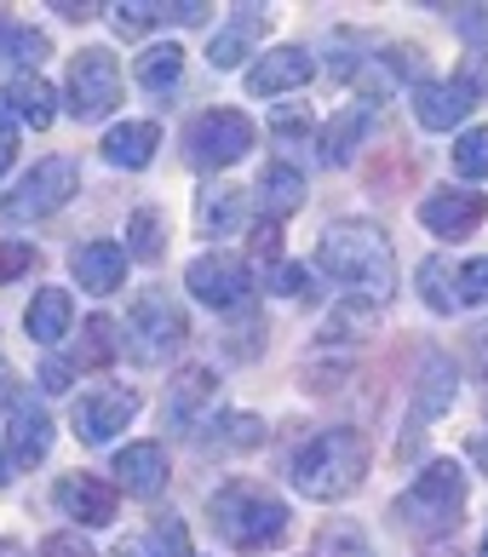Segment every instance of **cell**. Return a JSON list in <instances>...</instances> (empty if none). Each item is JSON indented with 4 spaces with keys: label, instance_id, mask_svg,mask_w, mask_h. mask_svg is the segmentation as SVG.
Segmentation results:
<instances>
[{
    "label": "cell",
    "instance_id": "6da1fadb",
    "mask_svg": "<svg viewBox=\"0 0 488 557\" xmlns=\"http://www.w3.org/2000/svg\"><path fill=\"white\" fill-rule=\"evenodd\" d=\"M316 264L345 287V299L391 305V294H397V259H391V242H385V231L374 219H334L322 231Z\"/></svg>",
    "mask_w": 488,
    "mask_h": 557
},
{
    "label": "cell",
    "instance_id": "7a4b0ae2",
    "mask_svg": "<svg viewBox=\"0 0 488 557\" xmlns=\"http://www.w3.org/2000/svg\"><path fill=\"white\" fill-rule=\"evenodd\" d=\"M368 466H374L368 437L351 431V425H328V431L304 437L288 454V483L304 494V500H345V494L362 488Z\"/></svg>",
    "mask_w": 488,
    "mask_h": 557
},
{
    "label": "cell",
    "instance_id": "3957f363",
    "mask_svg": "<svg viewBox=\"0 0 488 557\" xmlns=\"http://www.w3.org/2000/svg\"><path fill=\"white\" fill-rule=\"evenodd\" d=\"M208 523H213V534L230 552H276L281 541H288L293 511H288V500H276L264 483L236 478V483H218L208 494Z\"/></svg>",
    "mask_w": 488,
    "mask_h": 557
},
{
    "label": "cell",
    "instance_id": "277c9868",
    "mask_svg": "<svg viewBox=\"0 0 488 557\" xmlns=\"http://www.w3.org/2000/svg\"><path fill=\"white\" fill-rule=\"evenodd\" d=\"M391 518L414 534V541H442L465 523V471L460 460H431L414 471V483L397 494Z\"/></svg>",
    "mask_w": 488,
    "mask_h": 557
},
{
    "label": "cell",
    "instance_id": "5b68a950",
    "mask_svg": "<svg viewBox=\"0 0 488 557\" xmlns=\"http://www.w3.org/2000/svg\"><path fill=\"white\" fill-rule=\"evenodd\" d=\"M190 339V317L167 287H138V299L127 305V322H121V350L138 368H167Z\"/></svg>",
    "mask_w": 488,
    "mask_h": 557
},
{
    "label": "cell",
    "instance_id": "8992f818",
    "mask_svg": "<svg viewBox=\"0 0 488 557\" xmlns=\"http://www.w3.org/2000/svg\"><path fill=\"white\" fill-rule=\"evenodd\" d=\"M75 190H80V161H70V156H47V161H35V168L17 178V190H12L7 201H0V219H7V224L52 219Z\"/></svg>",
    "mask_w": 488,
    "mask_h": 557
},
{
    "label": "cell",
    "instance_id": "52a82bcc",
    "mask_svg": "<svg viewBox=\"0 0 488 557\" xmlns=\"http://www.w3.org/2000/svg\"><path fill=\"white\" fill-rule=\"evenodd\" d=\"M253 144H259V127L241 110H201L185 127V161L201 173H218V168H236Z\"/></svg>",
    "mask_w": 488,
    "mask_h": 557
},
{
    "label": "cell",
    "instance_id": "ba28073f",
    "mask_svg": "<svg viewBox=\"0 0 488 557\" xmlns=\"http://www.w3.org/2000/svg\"><path fill=\"white\" fill-rule=\"evenodd\" d=\"M70 115L75 121H104L121 104V58L110 47H80L70 58Z\"/></svg>",
    "mask_w": 488,
    "mask_h": 557
},
{
    "label": "cell",
    "instance_id": "9c48e42d",
    "mask_svg": "<svg viewBox=\"0 0 488 557\" xmlns=\"http://www.w3.org/2000/svg\"><path fill=\"white\" fill-rule=\"evenodd\" d=\"M0 437H7V454L12 466H40L52 454V414L35 403V391L24 380H12L7 391H0Z\"/></svg>",
    "mask_w": 488,
    "mask_h": 557
},
{
    "label": "cell",
    "instance_id": "30bf717a",
    "mask_svg": "<svg viewBox=\"0 0 488 557\" xmlns=\"http://www.w3.org/2000/svg\"><path fill=\"white\" fill-rule=\"evenodd\" d=\"M185 287H190L196 305H208V311H241V305L253 299V271H248L241 253H225V247H218V253L190 259Z\"/></svg>",
    "mask_w": 488,
    "mask_h": 557
},
{
    "label": "cell",
    "instance_id": "8fae6325",
    "mask_svg": "<svg viewBox=\"0 0 488 557\" xmlns=\"http://www.w3.org/2000/svg\"><path fill=\"white\" fill-rule=\"evenodd\" d=\"M138 408H145V397H138L133 385H92V391H80L75 408H70V425H75V437L80 443H110L121 437L133 420H138Z\"/></svg>",
    "mask_w": 488,
    "mask_h": 557
},
{
    "label": "cell",
    "instance_id": "7c38bea8",
    "mask_svg": "<svg viewBox=\"0 0 488 557\" xmlns=\"http://www.w3.org/2000/svg\"><path fill=\"white\" fill-rule=\"evenodd\" d=\"M483 213H488V201L477 190H465V184H442V190L420 201V224L442 242H465L483 224Z\"/></svg>",
    "mask_w": 488,
    "mask_h": 557
},
{
    "label": "cell",
    "instance_id": "4fadbf2b",
    "mask_svg": "<svg viewBox=\"0 0 488 557\" xmlns=\"http://www.w3.org/2000/svg\"><path fill=\"white\" fill-rule=\"evenodd\" d=\"M52 500H58V511H64V518H75L80 529L115 523V506H121L115 488H110L104 478H92V471H70V478H58Z\"/></svg>",
    "mask_w": 488,
    "mask_h": 557
},
{
    "label": "cell",
    "instance_id": "5bb4252c",
    "mask_svg": "<svg viewBox=\"0 0 488 557\" xmlns=\"http://www.w3.org/2000/svg\"><path fill=\"white\" fill-rule=\"evenodd\" d=\"M264 29H271V7H230V24L208 40V64L213 70H241L259 52Z\"/></svg>",
    "mask_w": 488,
    "mask_h": 557
},
{
    "label": "cell",
    "instance_id": "9a60e30c",
    "mask_svg": "<svg viewBox=\"0 0 488 557\" xmlns=\"http://www.w3.org/2000/svg\"><path fill=\"white\" fill-rule=\"evenodd\" d=\"M213 7H201V0H121L110 7L115 29L121 35H145V29H190V24H208Z\"/></svg>",
    "mask_w": 488,
    "mask_h": 557
},
{
    "label": "cell",
    "instance_id": "2e32d148",
    "mask_svg": "<svg viewBox=\"0 0 488 557\" xmlns=\"http://www.w3.org/2000/svg\"><path fill=\"white\" fill-rule=\"evenodd\" d=\"M311 75H316V58L304 52V47H271V52H264L259 64L248 70V92H253V98H281V92L311 87Z\"/></svg>",
    "mask_w": 488,
    "mask_h": 557
},
{
    "label": "cell",
    "instance_id": "e0dca14e",
    "mask_svg": "<svg viewBox=\"0 0 488 557\" xmlns=\"http://www.w3.org/2000/svg\"><path fill=\"white\" fill-rule=\"evenodd\" d=\"M115 471V488L133 494V500H155L161 488H167V448L161 443H127L110 460Z\"/></svg>",
    "mask_w": 488,
    "mask_h": 557
},
{
    "label": "cell",
    "instance_id": "ac0fdd59",
    "mask_svg": "<svg viewBox=\"0 0 488 557\" xmlns=\"http://www.w3.org/2000/svg\"><path fill=\"white\" fill-rule=\"evenodd\" d=\"M70 271H75V282L87 287V294H115L121 282H127V247L121 242H110V236H92V242H80L75 253H70Z\"/></svg>",
    "mask_w": 488,
    "mask_h": 557
},
{
    "label": "cell",
    "instance_id": "d6986e66",
    "mask_svg": "<svg viewBox=\"0 0 488 557\" xmlns=\"http://www.w3.org/2000/svg\"><path fill=\"white\" fill-rule=\"evenodd\" d=\"M0 110H7L17 127H35V133H47L52 121H58V92H52V81L47 75H29V70H17L7 81V92H0Z\"/></svg>",
    "mask_w": 488,
    "mask_h": 557
},
{
    "label": "cell",
    "instance_id": "ffe728a7",
    "mask_svg": "<svg viewBox=\"0 0 488 557\" xmlns=\"http://www.w3.org/2000/svg\"><path fill=\"white\" fill-rule=\"evenodd\" d=\"M414 75H420V47H385L374 58H362L356 92H362V104H379V98H391L402 81H414Z\"/></svg>",
    "mask_w": 488,
    "mask_h": 557
},
{
    "label": "cell",
    "instance_id": "44dd1931",
    "mask_svg": "<svg viewBox=\"0 0 488 557\" xmlns=\"http://www.w3.org/2000/svg\"><path fill=\"white\" fill-rule=\"evenodd\" d=\"M472 104L477 98L460 87V81H420L414 87V121L425 133H449V127H460L465 115H472Z\"/></svg>",
    "mask_w": 488,
    "mask_h": 557
},
{
    "label": "cell",
    "instance_id": "7402d4cb",
    "mask_svg": "<svg viewBox=\"0 0 488 557\" xmlns=\"http://www.w3.org/2000/svg\"><path fill=\"white\" fill-rule=\"evenodd\" d=\"M98 150H104V161L121 168V173H145L155 161V150H161V127L155 121H115Z\"/></svg>",
    "mask_w": 488,
    "mask_h": 557
},
{
    "label": "cell",
    "instance_id": "603a6c76",
    "mask_svg": "<svg viewBox=\"0 0 488 557\" xmlns=\"http://www.w3.org/2000/svg\"><path fill=\"white\" fill-rule=\"evenodd\" d=\"M218 397V374L213 368H185V374H173V385H167V425L173 431H196L201 425V408H208Z\"/></svg>",
    "mask_w": 488,
    "mask_h": 557
},
{
    "label": "cell",
    "instance_id": "cb8c5ba5",
    "mask_svg": "<svg viewBox=\"0 0 488 557\" xmlns=\"http://www.w3.org/2000/svg\"><path fill=\"white\" fill-rule=\"evenodd\" d=\"M460 397V374H454V362L442 357V350H425L420 357V374H414V414L420 420H437V414H449Z\"/></svg>",
    "mask_w": 488,
    "mask_h": 557
},
{
    "label": "cell",
    "instance_id": "d4e9b609",
    "mask_svg": "<svg viewBox=\"0 0 488 557\" xmlns=\"http://www.w3.org/2000/svg\"><path fill=\"white\" fill-rule=\"evenodd\" d=\"M253 196H259V213L271 219V224H281L304 201V173L293 168V161H264Z\"/></svg>",
    "mask_w": 488,
    "mask_h": 557
},
{
    "label": "cell",
    "instance_id": "484cf974",
    "mask_svg": "<svg viewBox=\"0 0 488 557\" xmlns=\"http://www.w3.org/2000/svg\"><path fill=\"white\" fill-rule=\"evenodd\" d=\"M24 327L35 345H58L64 334H75V305H70V287H35Z\"/></svg>",
    "mask_w": 488,
    "mask_h": 557
},
{
    "label": "cell",
    "instance_id": "4316f807",
    "mask_svg": "<svg viewBox=\"0 0 488 557\" xmlns=\"http://www.w3.org/2000/svg\"><path fill=\"white\" fill-rule=\"evenodd\" d=\"M133 81L145 92H173L178 81H185V47H178V40H155V47H145L133 58Z\"/></svg>",
    "mask_w": 488,
    "mask_h": 557
},
{
    "label": "cell",
    "instance_id": "83f0119b",
    "mask_svg": "<svg viewBox=\"0 0 488 557\" xmlns=\"http://www.w3.org/2000/svg\"><path fill=\"white\" fill-rule=\"evenodd\" d=\"M368 121H374V104H345L328 127H322V161L345 168V161L356 156V144L368 138Z\"/></svg>",
    "mask_w": 488,
    "mask_h": 557
},
{
    "label": "cell",
    "instance_id": "f1b7e54d",
    "mask_svg": "<svg viewBox=\"0 0 488 557\" xmlns=\"http://www.w3.org/2000/svg\"><path fill=\"white\" fill-rule=\"evenodd\" d=\"M115 357H121V327L110 317H87V322H80V339L70 350L75 374H80V368H110Z\"/></svg>",
    "mask_w": 488,
    "mask_h": 557
},
{
    "label": "cell",
    "instance_id": "f546056e",
    "mask_svg": "<svg viewBox=\"0 0 488 557\" xmlns=\"http://www.w3.org/2000/svg\"><path fill=\"white\" fill-rule=\"evenodd\" d=\"M196 231L201 236H236L241 231V190H230V184L201 190L196 196Z\"/></svg>",
    "mask_w": 488,
    "mask_h": 557
},
{
    "label": "cell",
    "instance_id": "4dcf8cb0",
    "mask_svg": "<svg viewBox=\"0 0 488 557\" xmlns=\"http://www.w3.org/2000/svg\"><path fill=\"white\" fill-rule=\"evenodd\" d=\"M414 282H420V299L431 305L437 317H454V311H460V264H449L442 253H431V259L420 264Z\"/></svg>",
    "mask_w": 488,
    "mask_h": 557
},
{
    "label": "cell",
    "instance_id": "1f68e13d",
    "mask_svg": "<svg viewBox=\"0 0 488 557\" xmlns=\"http://www.w3.org/2000/svg\"><path fill=\"white\" fill-rule=\"evenodd\" d=\"M40 58H47V35L0 17V64H24L29 75H40Z\"/></svg>",
    "mask_w": 488,
    "mask_h": 557
},
{
    "label": "cell",
    "instance_id": "d6a6232c",
    "mask_svg": "<svg viewBox=\"0 0 488 557\" xmlns=\"http://www.w3.org/2000/svg\"><path fill=\"white\" fill-rule=\"evenodd\" d=\"M259 443H264V420H253V414H218L213 431L201 437V448H213V454H241Z\"/></svg>",
    "mask_w": 488,
    "mask_h": 557
},
{
    "label": "cell",
    "instance_id": "836d02e7",
    "mask_svg": "<svg viewBox=\"0 0 488 557\" xmlns=\"http://www.w3.org/2000/svg\"><path fill=\"white\" fill-rule=\"evenodd\" d=\"M145 557H201V552L190 546V529H185V518H173V511H161V518L150 523Z\"/></svg>",
    "mask_w": 488,
    "mask_h": 557
},
{
    "label": "cell",
    "instance_id": "e575fe53",
    "mask_svg": "<svg viewBox=\"0 0 488 557\" xmlns=\"http://www.w3.org/2000/svg\"><path fill=\"white\" fill-rule=\"evenodd\" d=\"M127 259H138V264L161 259V213L155 208H138L127 219Z\"/></svg>",
    "mask_w": 488,
    "mask_h": 557
},
{
    "label": "cell",
    "instance_id": "d590c367",
    "mask_svg": "<svg viewBox=\"0 0 488 557\" xmlns=\"http://www.w3.org/2000/svg\"><path fill=\"white\" fill-rule=\"evenodd\" d=\"M454 173L460 178H488V127H465L454 138Z\"/></svg>",
    "mask_w": 488,
    "mask_h": 557
},
{
    "label": "cell",
    "instance_id": "8d00e7d4",
    "mask_svg": "<svg viewBox=\"0 0 488 557\" xmlns=\"http://www.w3.org/2000/svg\"><path fill=\"white\" fill-rule=\"evenodd\" d=\"M264 287H271V294H281V299H293V294H304V287H311V264L281 259V264H271V271H264Z\"/></svg>",
    "mask_w": 488,
    "mask_h": 557
},
{
    "label": "cell",
    "instance_id": "74e56055",
    "mask_svg": "<svg viewBox=\"0 0 488 557\" xmlns=\"http://www.w3.org/2000/svg\"><path fill=\"white\" fill-rule=\"evenodd\" d=\"M322 557H374V546L362 541L356 529H345V523H334L328 534H322Z\"/></svg>",
    "mask_w": 488,
    "mask_h": 557
},
{
    "label": "cell",
    "instance_id": "f35d334b",
    "mask_svg": "<svg viewBox=\"0 0 488 557\" xmlns=\"http://www.w3.org/2000/svg\"><path fill=\"white\" fill-rule=\"evenodd\" d=\"M460 305H488V253L460 264Z\"/></svg>",
    "mask_w": 488,
    "mask_h": 557
},
{
    "label": "cell",
    "instance_id": "ab89813d",
    "mask_svg": "<svg viewBox=\"0 0 488 557\" xmlns=\"http://www.w3.org/2000/svg\"><path fill=\"white\" fill-rule=\"evenodd\" d=\"M35 271V242H0V282H17Z\"/></svg>",
    "mask_w": 488,
    "mask_h": 557
},
{
    "label": "cell",
    "instance_id": "60d3db41",
    "mask_svg": "<svg viewBox=\"0 0 488 557\" xmlns=\"http://www.w3.org/2000/svg\"><path fill=\"white\" fill-rule=\"evenodd\" d=\"M460 87L465 92H472V98H483L488 92V47H472V52H465V64H460Z\"/></svg>",
    "mask_w": 488,
    "mask_h": 557
},
{
    "label": "cell",
    "instance_id": "b9f144b4",
    "mask_svg": "<svg viewBox=\"0 0 488 557\" xmlns=\"http://www.w3.org/2000/svg\"><path fill=\"white\" fill-rule=\"evenodd\" d=\"M253 259L271 271V264H281V224H271V219H259L253 224Z\"/></svg>",
    "mask_w": 488,
    "mask_h": 557
},
{
    "label": "cell",
    "instance_id": "7bdbcfd3",
    "mask_svg": "<svg viewBox=\"0 0 488 557\" xmlns=\"http://www.w3.org/2000/svg\"><path fill=\"white\" fill-rule=\"evenodd\" d=\"M40 557H98V552L80 541L75 529H58V534H47V541H40Z\"/></svg>",
    "mask_w": 488,
    "mask_h": 557
},
{
    "label": "cell",
    "instance_id": "ee69618b",
    "mask_svg": "<svg viewBox=\"0 0 488 557\" xmlns=\"http://www.w3.org/2000/svg\"><path fill=\"white\" fill-rule=\"evenodd\" d=\"M40 391H70V380H75V368H70V357H47L40 362Z\"/></svg>",
    "mask_w": 488,
    "mask_h": 557
},
{
    "label": "cell",
    "instance_id": "f6af8a7d",
    "mask_svg": "<svg viewBox=\"0 0 488 557\" xmlns=\"http://www.w3.org/2000/svg\"><path fill=\"white\" fill-rule=\"evenodd\" d=\"M17 161V121L0 110V178H7V168Z\"/></svg>",
    "mask_w": 488,
    "mask_h": 557
},
{
    "label": "cell",
    "instance_id": "bcb514c9",
    "mask_svg": "<svg viewBox=\"0 0 488 557\" xmlns=\"http://www.w3.org/2000/svg\"><path fill=\"white\" fill-rule=\"evenodd\" d=\"M465 350H472V368L488 380V322H477L472 334H465Z\"/></svg>",
    "mask_w": 488,
    "mask_h": 557
},
{
    "label": "cell",
    "instance_id": "7dc6e473",
    "mask_svg": "<svg viewBox=\"0 0 488 557\" xmlns=\"http://www.w3.org/2000/svg\"><path fill=\"white\" fill-rule=\"evenodd\" d=\"M271 133L276 138H311V115H276Z\"/></svg>",
    "mask_w": 488,
    "mask_h": 557
},
{
    "label": "cell",
    "instance_id": "c3c4849f",
    "mask_svg": "<svg viewBox=\"0 0 488 557\" xmlns=\"http://www.w3.org/2000/svg\"><path fill=\"white\" fill-rule=\"evenodd\" d=\"M52 12H58V17H70V24H87L98 7H92V0H52Z\"/></svg>",
    "mask_w": 488,
    "mask_h": 557
},
{
    "label": "cell",
    "instance_id": "681fc988",
    "mask_svg": "<svg viewBox=\"0 0 488 557\" xmlns=\"http://www.w3.org/2000/svg\"><path fill=\"white\" fill-rule=\"evenodd\" d=\"M12 483V454H7V437H0V488Z\"/></svg>",
    "mask_w": 488,
    "mask_h": 557
},
{
    "label": "cell",
    "instance_id": "f907efd6",
    "mask_svg": "<svg viewBox=\"0 0 488 557\" xmlns=\"http://www.w3.org/2000/svg\"><path fill=\"white\" fill-rule=\"evenodd\" d=\"M472 460H483V471H488V437H472Z\"/></svg>",
    "mask_w": 488,
    "mask_h": 557
},
{
    "label": "cell",
    "instance_id": "816d5d0a",
    "mask_svg": "<svg viewBox=\"0 0 488 557\" xmlns=\"http://www.w3.org/2000/svg\"><path fill=\"white\" fill-rule=\"evenodd\" d=\"M0 557H24V552H17L12 541H0Z\"/></svg>",
    "mask_w": 488,
    "mask_h": 557
},
{
    "label": "cell",
    "instance_id": "f5cc1de1",
    "mask_svg": "<svg viewBox=\"0 0 488 557\" xmlns=\"http://www.w3.org/2000/svg\"><path fill=\"white\" fill-rule=\"evenodd\" d=\"M477 557H488V534H483V552H477Z\"/></svg>",
    "mask_w": 488,
    "mask_h": 557
}]
</instances>
